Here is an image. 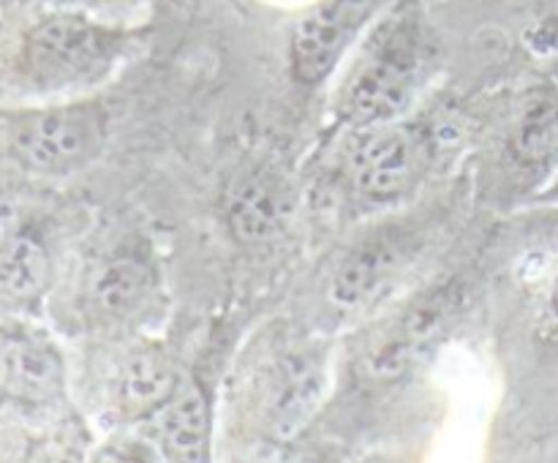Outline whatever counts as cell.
<instances>
[{
    "mask_svg": "<svg viewBox=\"0 0 558 463\" xmlns=\"http://www.w3.org/2000/svg\"><path fill=\"white\" fill-rule=\"evenodd\" d=\"M125 44L129 33L93 20L87 11L41 9L16 27L9 71L27 90H74L107 76Z\"/></svg>",
    "mask_w": 558,
    "mask_h": 463,
    "instance_id": "1",
    "label": "cell"
},
{
    "mask_svg": "<svg viewBox=\"0 0 558 463\" xmlns=\"http://www.w3.org/2000/svg\"><path fill=\"white\" fill-rule=\"evenodd\" d=\"M5 150L41 178H69L90 167L107 147L109 114L96 101L47 103L0 112Z\"/></svg>",
    "mask_w": 558,
    "mask_h": 463,
    "instance_id": "2",
    "label": "cell"
},
{
    "mask_svg": "<svg viewBox=\"0 0 558 463\" xmlns=\"http://www.w3.org/2000/svg\"><path fill=\"white\" fill-rule=\"evenodd\" d=\"M423 65V31L417 16L403 11L374 31L363 54L349 69L338 107L354 125L390 123L412 98Z\"/></svg>",
    "mask_w": 558,
    "mask_h": 463,
    "instance_id": "3",
    "label": "cell"
},
{
    "mask_svg": "<svg viewBox=\"0 0 558 463\" xmlns=\"http://www.w3.org/2000/svg\"><path fill=\"white\" fill-rule=\"evenodd\" d=\"M65 390V357L54 338L33 321H0V406L41 417L63 406Z\"/></svg>",
    "mask_w": 558,
    "mask_h": 463,
    "instance_id": "4",
    "label": "cell"
},
{
    "mask_svg": "<svg viewBox=\"0 0 558 463\" xmlns=\"http://www.w3.org/2000/svg\"><path fill=\"white\" fill-rule=\"evenodd\" d=\"M434 145L423 125H363L347 150L352 188L368 202H396L425 178Z\"/></svg>",
    "mask_w": 558,
    "mask_h": 463,
    "instance_id": "5",
    "label": "cell"
},
{
    "mask_svg": "<svg viewBox=\"0 0 558 463\" xmlns=\"http://www.w3.org/2000/svg\"><path fill=\"white\" fill-rule=\"evenodd\" d=\"M463 305L458 287H439L414 297L396 319L381 327L360 360V370L371 385H390L403 379L430 346L439 341Z\"/></svg>",
    "mask_w": 558,
    "mask_h": 463,
    "instance_id": "6",
    "label": "cell"
},
{
    "mask_svg": "<svg viewBox=\"0 0 558 463\" xmlns=\"http://www.w3.org/2000/svg\"><path fill=\"white\" fill-rule=\"evenodd\" d=\"M417 251V229H407L401 223L365 234L332 267L327 297L341 310L365 308L409 270Z\"/></svg>",
    "mask_w": 558,
    "mask_h": 463,
    "instance_id": "7",
    "label": "cell"
},
{
    "mask_svg": "<svg viewBox=\"0 0 558 463\" xmlns=\"http://www.w3.org/2000/svg\"><path fill=\"white\" fill-rule=\"evenodd\" d=\"M381 0H322L294 25L289 38V69L300 85H319L343 60L379 11Z\"/></svg>",
    "mask_w": 558,
    "mask_h": 463,
    "instance_id": "8",
    "label": "cell"
},
{
    "mask_svg": "<svg viewBox=\"0 0 558 463\" xmlns=\"http://www.w3.org/2000/svg\"><path fill=\"white\" fill-rule=\"evenodd\" d=\"M156 297V270L136 251H114L104 256L85 281V314L101 325H123L145 314Z\"/></svg>",
    "mask_w": 558,
    "mask_h": 463,
    "instance_id": "9",
    "label": "cell"
},
{
    "mask_svg": "<svg viewBox=\"0 0 558 463\" xmlns=\"http://www.w3.org/2000/svg\"><path fill=\"white\" fill-rule=\"evenodd\" d=\"M52 276V251L41 232L16 210L0 207V300L27 308L47 294Z\"/></svg>",
    "mask_w": 558,
    "mask_h": 463,
    "instance_id": "10",
    "label": "cell"
},
{
    "mask_svg": "<svg viewBox=\"0 0 558 463\" xmlns=\"http://www.w3.org/2000/svg\"><path fill=\"white\" fill-rule=\"evenodd\" d=\"M294 191L276 169L254 167L238 174L227 194V221L240 243H267L287 229Z\"/></svg>",
    "mask_w": 558,
    "mask_h": 463,
    "instance_id": "11",
    "label": "cell"
},
{
    "mask_svg": "<svg viewBox=\"0 0 558 463\" xmlns=\"http://www.w3.org/2000/svg\"><path fill=\"white\" fill-rule=\"evenodd\" d=\"M183 381L185 374L172 354L158 346L134 349L114 376V409L123 419L156 417Z\"/></svg>",
    "mask_w": 558,
    "mask_h": 463,
    "instance_id": "12",
    "label": "cell"
},
{
    "mask_svg": "<svg viewBox=\"0 0 558 463\" xmlns=\"http://www.w3.org/2000/svg\"><path fill=\"white\" fill-rule=\"evenodd\" d=\"M322 360L314 349H289L265 376V412L278 430L294 428L322 395Z\"/></svg>",
    "mask_w": 558,
    "mask_h": 463,
    "instance_id": "13",
    "label": "cell"
},
{
    "mask_svg": "<svg viewBox=\"0 0 558 463\" xmlns=\"http://www.w3.org/2000/svg\"><path fill=\"white\" fill-rule=\"evenodd\" d=\"M158 444L174 461H202L210 452V401L194 379L185 376L172 401L156 414Z\"/></svg>",
    "mask_w": 558,
    "mask_h": 463,
    "instance_id": "14",
    "label": "cell"
},
{
    "mask_svg": "<svg viewBox=\"0 0 558 463\" xmlns=\"http://www.w3.org/2000/svg\"><path fill=\"white\" fill-rule=\"evenodd\" d=\"M529 41L543 58L558 63V0H537V11L529 25Z\"/></svg>",
    "mask_w": 558,
    "mask_h": 463,
    "instance_id": "15",
    "label": "cell"
},
{
    "mask_svg": "<svg viewBox=\"0 0 558 463\" xmlns=\"http://www.w3.org/2000/svg\"><path fill=\"white\" fill-rule=\"evenodd\" d=\"M543 336L548 346L558 354V265L550 276L548 287H545L543 297Z\"/></svg>",
    "mask_w": 558,
    "mask_h": 463,
    "instance_id": "16",
    "label": "cell"
},
{
    "mask_svg": "<svg viewBox=\"0 0 558 463\" xmlns=\"http://www.w3.org/2000/svg\"><path fill=\"white\" fill-rule=\"evenodd\" d=\"M5 3L36 5V9H76V11H87V9H93V5L101 3V0H5Z\"/></svg>",
    "mask_w": 558,
    "mask_h": 463,
    "instance_id": "17",
    "label": "cell"
},
{
    "mask_svg": "<svg viewBox=\"0 0 558 463\" xmlns=\"http://www.w3.org/2000/svg\"><path fill=\"white\" fill-rule=\"evenodd\" d=\"M556 191H558V185H556Z\"/></svg>",
    "mask_w": 558,
    "mask_h": 463,
    "instance_id": "18",
    "label": "cell"
}]
</instances>
